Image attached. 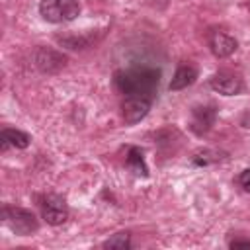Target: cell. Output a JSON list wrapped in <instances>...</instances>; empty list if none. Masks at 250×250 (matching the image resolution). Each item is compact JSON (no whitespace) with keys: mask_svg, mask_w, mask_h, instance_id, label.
<instances>
[{"mask_svg":"<svg viewBox=\"0 0 250 250\" xmlns=\"http://www.w3.org/2000/svg\"><path fill=\"white\" fill-rule=\"evenodd\" d=\"M115 86L121 94L125 96H143L150 98L158 90L160 82V70L152 66H133L127 70H117L115 72Z\"/></svg>","mask_w":250,"mask_h":250,"instance_id":"6da1fadb","label":"cell"},{"mask_svg":"<svg viewBox=\"0 0 250 250\" xmlns=\"http://www.w3.org/2000/svg\"><path fill=\"white\" fill-rule=\"evenodd\" d=\"M39 14L45 21L51 23H64L72 21L80 14L78 0H41Z\"/></svg>","mask_w":250,"mask_h":250,"instance_id":"7a4b0ae2","label":"cell"},{"mask_svg":"<svg viewBox=\"0 0 250 250\" xmlns=\"http://www.w3.org/2000/svg\"><path fill=\"white\" fill-rule=\"evenodd\" d=\"M2 219L12 229V232H16L18 236H27L39 229L35 215L27 209H21V207H8L6 205L2 209Z\"/></svg>","mask_w":250,"mask_h":250,"instance_id":"3957f363","label":"cell"},{"mask_svg":"<svg viewBox=\"0 0 250 250\" xmlns=\"http://www.w3.org/2000/svg\"><path fill=\"white\" fill-rule=\"evenodd\" d=\"M148 109H150V98H143V96H125V102L121 105L123 119L127 125L139 123L143 117H146Z\"/></svg>","mask_w":250,"mask_h":250,"instance_id":"277c9868","label":"cell"},{"mask_svg":"<svg viewBox=\"0 0 250 250\" xmlns=\"http://www.w3.org/2000/svg\"><path fill=\"white\" fill-rule=\"evenodd\" d=\"M41 213H43V219L49 225L57 227V225H62L66 221L68 207H66V203H64L62 197H59V195H47L43 199V203H41Z\"/></svg>","mask_w":250,"mask_h":250,"instance_id":"5b68a950","label":"cell"},{"mask_svg":"<svg viewBox=\"0 0 250 250\" xmlns=\"http://www.w3.org/2000/svg\"><path fill=\"white\" fill-rule=\"evenodd\" d=\"M209 84H211V88L215 92H219L223 96H236V94L242 92V80L236 74L225 72V70L213 74L211 80H209Z\"/></svg>","mask_w":250,"mask_h":250,"instance_id":"8992f818","label":"cell"},{"mask_svg":"<svg viewBox=\"0 0 250 250\" xmlns=\"http://www.w3.org/2000/svg\"><path fill=\"white\" fill-rule=\"evenodd\" d=\"M209 47H211V53L219 59H225L229 55H232L238 47L236 39L230 37L229 33H223V31H213L209 35Z\"/></svg>","mask_w":250,"mask_h":250,"instance_id":"52a82bcc","label":"cell"},{"mask_svg":"<svg viewBox=\"0 0 250 250\" xmlns=\"http://www.w3.org/2000/svg\"><path fill=\"white\" fill-rule=\"evenodd\" d=\"M217 111L213 105H199L193 109L191 113V131L197 135H203L211 129V125L215 123Z\"/></svg>","mask_w":250,"mask_h":250,"instance_id":"ba28073f","label":"cell"},{"mask_svg":"<svg viewBox=\"0 0 250 250\" xmlns=\"http://www.w3.org/2000/svg\"><path fill=\"white\" fill-rule=\"evenodd\" d=\"M35 64L39 70L43 72H55L59 70L61 66H64V57L53 49H47V47H39L37 53H35Z\"/></svg>","mask_w":250,"mask_h":250,"instance_id":"9c48e42d","label":"cell"},{"mask_svg":"<svg viewBox=\"0 0 250 250\" xmlns=\"http://www.w3.org/2000/svg\"><path fill=\"white\" fill-rule=\"evenodd\" d=\"M197 78V68L191 66V64H180L170 80V90L172 92H178V90H184L188 86H191Z\"/></svg>","mask_w":250,"mask_h":250,"instance_id":"30bf717a","label":"cell"},{"mask_svg":"<svg viewBox=\"0 0 250 250\" xmlns=\"http://www.w3.org/2000/svg\"><path fill=\"white\" fill-rule=\"evenodd\" d=\"M29 145V135L20 131V129H2L0 133V150H8L10 146L14 148H25Z\"/></svg>","mask_w":250,"mask_h":250,"instance_id":"8fae6325","label":"cell"},{"mask_svg":"<svg viewBox=\"0 0 250 250\" xmlns=\"http://www.w3.org/2000/svg\"><path fill=\"white\" fill-rule=\"evenodd\" d=\"M127 166H129L135 174H139V176H148V168H146V164H145L143 152H141V148H137V146H133V148L129 150Z\"/></svg>","mask_w":250,"mask_h":250,"instance_id":"7c38bea8","label":"cell"},{"mask_svg":"<svg viewBox=\"0 0 250 250\" xmlns=\"http://www.w3.org/2000/svg\"><path fill=\"white\" fill-rule=\"evenodd\" d=\"M104 248H111V250H127L131 248V234L129 232H117L111 238H107L104 242Z\"/></svg>","mask_w":250,"mask_h":250,"instance_id":"4fadbf2b","label":"cell"},{"mask_svg":"<svg viewBox=\"0 0 250 250\" xmlns=\"http://www.w3.org/2000/svg\"><path fill=\"white\" fill-rule=\"evenodd\" d=\"M211 154L213 152H199V154H195L193 156V164H197V166H205V164H209V162H215V160H219V156H213L211 158Z\"/></svg>","mask_w":250,"mask_h":250,"instance_id":"5bb4252c","label":"cell"},{"mask_svg":"<svg viewBox=\"0 0 250 250\" xmlns=\"http://www.w3.org/2000/svg\"><path fill=\"white\" fill-rule=\"evenodd\" d=\"M238 182H240V186H242L246 191H250V168H246V170L240 174Z\"/></svg>","mask_w":250,"mask_h":250,"instance_id":"9a60e30c","label":"cell"},{"mask_svg":"<svg viewBox=\"0 0 250 250\" xmlns=\"http://www.w3.org/2000/svg\"><path fill=\"white\" fill-rule=\"evenodd\" d=\"M229 246H230V248H250V240H242V238H238V240H232Z\"/></svg>","mask_w":250,"mask_h":250,"instance_id":"2e32d148","label":"cell"}]
</instances>
